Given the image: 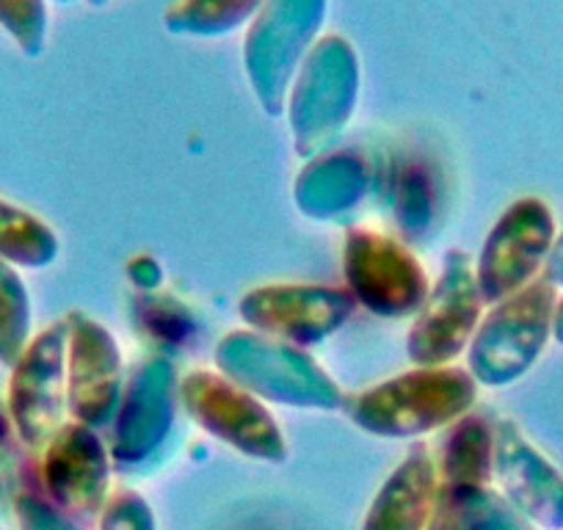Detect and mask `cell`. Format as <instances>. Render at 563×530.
Wrapping results in <instances>:
<instances>
[{"label":"cell","mask_w":563,"mask_h":530,"mask_svg":"<svg viewBox=\"0 0 563 530\" xmlns=\"http://www.w3.org/2000/svg\"><path fill=\"white\" fill-rule=\"evenodd\" d=\"M442 489L453 495H470L492 486L495 481V426L484 415H464L448 426L445 442L437 456Z\"/></svg>","instance_id":"obj_18"},{"label":"cell","mask_w":563,"mask_h":530,"mask_svg":"<svg viewBox=\"0 0 563 530\" xmlns=\"http://www.w3.org/2000/svg\"><path fill=\"white\" fill-rule=\"evenodd\" d=\"M175 362L166 354H150L124 378L122 401L113 418L111 462L119 470H135L153 462L169 442L177 420Z\"/></svg>","instance_id":"obj_10"},{"label":"cell","mask_w":563,"mask_h":530,"mask_svg":"<svg viewBox=\"0 0 563 530\" xmlns=\"http://www.w3.org/2000/svg\"><path fill=\"white\" fill-rule=\"evenodd\" d=\"M89 3H91V7L100 9V7H106V3H111V0H89Z\"/></svg>","instance_id":"obj_33"},{"label":"cell","mask_w":563,"mask_h":530,"mask_svg":"<svg viewBox=\"0 0 563 530\" xmlns=\"http://www.w3.org/2000/svg\"><path fill=\"white\" fill-rule=\"evenodd\" d=\"M34 338V310L23 277L0 260V365L12 367Z\"/></svg>","instance_id":"obj_21"},{"label":"cell","mask_w":563,"mask_h":530,"mask_svg":"<svg viewBox=\"0 0 563 530\" xmlns=\"http://www.w3.org/2000/svg\"><path fill=\"white\" fill-rule=\"evenodd\" d=\"M426 530H467L462 497L453 495L451 489H442L440 486V497H437L434 514H431Z\"/></svg>","instance_id":"obj_28"},{"label":"cell","mask_w":563,"mask_h":530,"mask_svg":"<svg viewBox=\"0 0 563 530\" xmlns=\"http://www.w3.org/2000/svg\"><path fill=\"white\" fill-rule=\"evenodd\" d=\"M128 277L139 290H144V294H153V290L161 288V283H164V268L158 265V260H153L144 254V257L130 260Z\"/></svg>","instance_id":"obj_29"},{"label":"cell","mask_w":563,"mask_h":530,"mask_svg":"<svg viewBox=\"0 0 563 530\" xmlns=\"http://www.w3.org/2000/svg\"><path fill=\"white\" fill-rule=\"evenodd\" d=\"M14 517H18L20 530H84L78 519L53 506L45 492L36 489L20 492L14 500Z\"/></svg>","instance_id":"obj_27"},{"label":"cell","mask_w":563,"mask_h":530,"mask_svg":"<svg viewBox=\"0 0 563 530\" xmlns=\"http://www.w3.org/2000/svg\"><path fill=\"white\" fill-rule=\"evenodd\" d=\"M495 481L536 528L563 530V473L508 418L495 426Z\"/></svg>","instance_id":"obj_15"},{"label":"cell","mask_w":563,"mask_h":530,"mask_svg":"<svg viewBox=\"0 0 563 530\" xmlns=\"http://www.w3.org/2000/svg\"><path fill=\"white\" fill-rule=\"evenodd\" d=\"M67 415L86 429H106L117 418L124 389V360L111 329L84 312H69Z\"/></svg>","instance_id":"obj_13"},{"label":"cell","mask_w":563,"mask_h":530,"mask_svg":"<svg viewBox=\"0 0 563 530\" xmlns=\"http://www.w3.org/2000/svg\"><path fill=\"white\" fill-rule=\"evenodd\" d=\"M395 202L393 213L400 232L409 238L422 235L434 221L437 191L431 175L420 164H409L395 177Z\"/></svg>","instance_id":"obj_22"},{"label":"cell","mask_w":563,"mask_h":530,"mask_svg":"<svg viewBox=\"0 0 563 530\" xmlns=\"http://www.w3.org/2000/svg\"><path fill=\"white\" fill-rule=\"evenodd\" d=\"M552 338L558 340V345H563V296H558L555 318H552Z\"/></svg>","instance_id":"obj_32"},{"label":"cell","mask_w":563,"mask_h":530,"mask_svg":"<svg viewBox=\"0 0 563 530\" xmlns=\"http://www.w3.org/2000/svg\"><path fill=\"white\" fill-rule=\"evenodd\" d=\"M440 497V473L429 445H415L373 497L362 530H426Z\"/></svg>","instance_id":"obj_17"},{"label":"cell","mask_w":563,"mask_h":530,"mask_svg":"<svg viewBox=\"0 0 563 530\" xmlns=\"http://www.w3.org/2000/svg\"><path fill=\"white\" fill-rule=\"evenodd\" d=\"M62 254L56 230L42 216L0 197V260L14 268L42 272Z\"/></svg>","instance_id":"obj_19"},{"label":"cell","mask_w":563,"mask_h":530,"mask_svg":"<svg viewBox=\"0 0 563 530\" xmlns=\"http://www.w3.org/2000/svg\"><path fill=\"white\" fill-rule=\"evenodd\" d=\"M555 238V216L544 199L522 197L508 205L475 260V279L484 305H497L536 283Z\"/></svg>","instance_id":"obj_9"},{"label":"cell","mask_w":563,"mask_h":530,"mask_svg":"<svg viewBox=\"0 0 563 530\" xmlns=\"http://www.w3.org/2000/svg\"><path fill=\"white\" fill-rule=\"evenodd\" d=\"M484 307L470 254L464 249L445 252L440 277L431 283L429 299L406 334V354L411 365H453V360H459V354H464L473 343Z\"/></svg>","instance_id":"obj_8"},{"label":"cell","mask_w":563,"mask_h":530,"mask_svg":"<svg viewBox=\"0 0 563 530\" xmlns=\"http://www.w3.org/2000/svg\"><path fill=\"white\" fill-rule=\"evenodd\" d=\"M362 64L354 45L340 34L316 42L290 86L288 113L294 153L301 161L332 150L360 106Z\"/></svg>","instance_id":"obj_3"},{"label":"cell","mask_w":563,"mask_h":530,"mask_svg":"<svg viewBox=\"0 0 563 530\" xmlns=\"http://www.w3.org/2000/svg\"><path fill=\"white\" fill-rule=\"evenodd\" d=\"M67 318L34 334L9 371L7 409L14 434L29 448H45L67 415Z\"/></svg>","instance_id":"obj_11"},{"label":"cell","mask_w":563,"mask_h":530,"mask_svg":"<svg viewBox=\"0 0 563 530\" xmlns=\"http://www.w3.org/2000/svg\"><path fill=\"white\" fill-rule=\"evenodd\" d=\"M216 371L252 393L260 401L294 409L334 412L345 395L332 373L307 349L268 338L254 329H232L216 345Z\"/></svg>","instance_id":"obj_2"},{"label":"cell","mask_w":563,"mask_h":530,"mask_svg":"<svg viewBox=\"0 0 563 530\" xmlns=\"http://www.w3.org/2000/svg\"><path fill=\"white\" fill-rule=\"evenodd\" d=\"M100 530H158L153 506L141 492L117 489L97 517Z\"/></svg>","instance_id":"obj_25"},{"label":"cell","mask_w":563,"mask_h":530,"mask_svg":"<svg viewBox=\"0 0 563 530\" xmlns=\"http://www.w3.org/2000/svg\"><path fill=\"white\" fill-rule=\"evenodd\" d=\"M343 274L356 307L378 318L417 316L431 294V277L420 257L398 238L365 227L345 235Z\"/></svg>","instance_id":"obj_6"},{"label":"cell","mask_w":563,"mask_h":530,"mask_svg":"<svg viewBox=\"0 0 563 530\" xmlns=\"http://www.w3.org/2000/svg\"><path fill=\"white\" fill-rule=\"evenodd\" d=\"M53 3H62V7H73V3H78V0H53Z\"/></svg>","instance_id":"obj_34"},{"label":"cell","mask_w":563,"mask_h":530,"mask_svg":"<svg viewBox=\"0 0 563 530\" xmlns=\"http://www.w3.org/2000/svg\"><path fill=\"white\" fill-rule=\"evenodd\" d=\"M265 0H180L166 9L164 25L169 34L219 40L252 23Z\"/></svg>","instance_id":"obj_20"},{"label":"cell","mask_w":563,"mask_h":530,"mask_svg":"<svg viewBox=\"0 0 563 530\" xmlns=\"http://www.w3.org/2000/svg\"><path fill=\"white\" fill-rule=\"evenodd\" d=\"M329 0H265L243 40V73L268 117H282L301 64L321 40Z\"/></svg>","instance_id":"obj_4"},{"label":"cell","mask_w":563,"mask_h":530,"mask_svg":"<svg viewBox=\"0 0 563 530\" xmlns=\"http://www.w3.org/2000/svg\"><path fill=\"white\" fill-rule=\"evenodd\" d=\"M555 305L558 290L544 277L492 305L467 349V371L475 382L500 389L528 376L552 340Z\"/></svg>","instance_id":"obj_5"},{"label":"cell","mask_w":563,"mask_h":530,"mask_svg":"<svg viewBox=\"0 0 563 530\" xmlns=\"http://www.w3.org/2000/svg\"><path fill=\"white\" fill-rule=\"evenodd\" d=\"M373 169L354 150H327L305 161L294 183V202L312 221H334L371 194Z\"/></svg>","instance_id":"obj_16"},{"label":"cell","mask_w":563,"mask_h":530,"mask_svg":"<svg viewBox=\"0 0 563 530\" xmlns=\"http://www.w3.org/2000/svg\"><path fill=\"white\" fill-rule=\"evenodd\" d=\"M541 277H544L555 290L563 288V232L555 238V243H552V252L550 257H547Z\"/></svg>","instance_id":"obj_30"},{"label":"cell","mask_w":563,"mask_h":530,"mask_svg":"<svg viewBox=\"0 0 563 530\" xmlns=\"http://www.w3.org/2000/svg\"><path fill=\"white\" fill-rule=\"evenodd\" d=\"M141 316H144V332L153 334L155 340H164V343H180L191 334L194 323L191 316L186 312V307L177 305L175 299H150L141 301Z\"/></svg>","instance_id":"obj_26"},{"label":"cell","mask_w":563,"mask_h":530,"mask_svg":"<svg viewBox=\"0 0 563 530\" xmlns=\"http://www.w3.org/2000/svg\"><path fill=\"white\" fill-rule=\"evenodd\" d=\"M12 437H14L12 415H9V409L3 407V404H0V448H7Z\"/></svg>","instance_id":"obj_31"},{"label":"cell","mask_w":563,"mask_h":530,"mask_svg":"<svg viewBox=\"0 0 563 530\" xmlns=\"http://www.w3.org/2000/svg\"><path fill=\"white\" fill-rule=\"evenodd\" d=\"M180 401L188 418L254 462L282 464L288 459V440L260 398L238 387L219 371H191L180 378Z\"/></svg>","instance_id":"obj_7"},{"label":"cell","mask_w":563,"mask_h":530,"mask_svg":"<svg viewBox=\"0 0 563 530\" xmlns=\"http://www.w3.org/2000/svg\"><path fill=\"white\" fill-rule=\"evenodd\" d=\"M0 29L7 31L23 56L40 58L51 31L47 0H0Z\"/></svg>","instance_id":"obj_23"},{"label":"cell","mask_w":563,"mask_h":530,"mask_svg":"<svg viewBox=\"0 0 563 530\" xmlns=\"http://www.w3.org/2000/svg\"><path fill=\"white\" fill-rule=\"evenodd\" d=\"M243 323L299 349L327 343L354 318L349 288L318 283H271L252 288L238 305Z\"/></svg>","instance_id":"obj_12"},{"label":"cell","mask_w":563,"mask_h":530,"mask_svg":"<svg viewBox=\"0 0 563 530\" xmlns=\"http://www.w3.org/2000/svg\"><path fill=\"white\" fill-rule=\"evenodd\" d=\"M42 492L73 519L100 517L111 495V451L95 429L64 423L42 448Z\"/></svg>","instance_id":"obj_14"},{"label":"cell","mask_w":563,"mask_h":530,"mask_svg":"<svg viewBox=\"0 0 563 530\" xmlns=\"http://www.w3.org/2000/svg\"><path fill=\"white\" fill-rule=\"evenodd\" d=\"M478 401V382L467 367H411L345 398L356 429L384 440H417L448 429Z\"/></svg>","instance_id":"obj_1"},{"label":"cell","mask_w":563,"mask_h":530,"mask_svg":"<svg viewBox=\"0 0 563 530\" xmlns=\"http://www.w3.org/2000/svg\"><path fill=\"white\" fill-rule=\"evenodd\" d=\"M462 503L467 530H539L492 486L462 495Z\"/></svg>","instance_id":"obj_24"}]
</instances>
